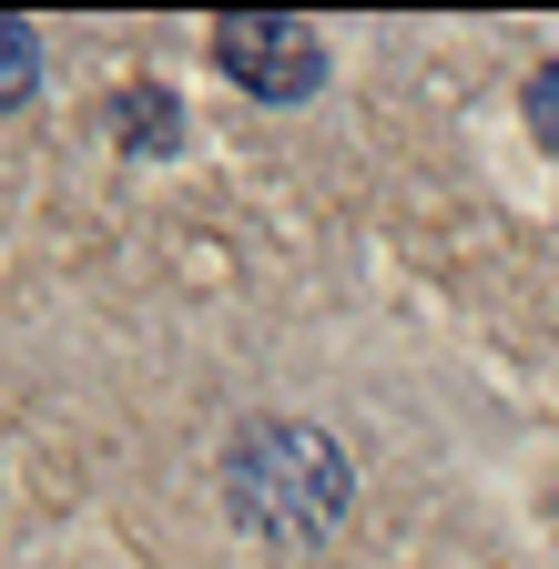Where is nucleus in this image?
Instances as JSON below:
<instances>
[{"instance_id": "1", "label": "nucleus", "mask_w": 559, "mask_h": 569, "mask_svg": "<svg viewBox=\"0 0 559 569\" xmlns=\"http://www.w3.org/2000/svg\"><path fill=\"white\" fill-rule=\"evenodd\" d=\"M224 498H234V519L264 529V539H316L346 509V458H336V438H316V427L264 417L224 458Z\"/></svg>"}, {"instance_id": "2", "label": "nucleus", "mask_w": 559, "mask_h": 569, "mask_svg": "<svg viewBox=\"0 0 559 569\" xmlns=\"http://www.w3.org/2000/svg\"><path fill=\"white\" fill-rule=\"evenodd\" d=\"M214 61L234 71L254 102H306V92L326 82V41H316L306 21H286V11H234V21L214 31Z\"/></svg>"}, {"instance_id": "3", "label": "nucleus", "mask_w": 559, "mask_h": 569, "mask_svg": "<svg viewBox=\"0 0 559 569\" xmlns=\"http://www.w3.org/2000/svg\"><path fill=\"white\" fill-rule=\"evenodd\" d=\"M31 71H41V41L21 21H0V102H21L31 92Z\"/></svg>"}, {"instance_id": "4", "label": "nucleus", "mask_w": 559, "mask_h": 569, "mask_svg": "<svg viewBox=\"0 0 559 569\" xmlns=\"http://www.w3.org/2000/svg\"><path fill=\"white\" fill-rule=\"evenodd\" d=\"M122 102H132V112H122L132 142H173V132H183V122H173V92H122Z\"/></svg>"}, {"instance_id": "5", "label": "nucleus", "mask_w": 559, "mask_h": 569, "mask_svg": "<svg viewBox=\"0 0 559 569\" xmlns=\"http://www.w3.org/2000/svg\"><path fill=\"white\" fill-rule=\"evenodd\" d=\"M529 132L559 153V61H549V71H529Z\"/></svg>"}]
</instances>
